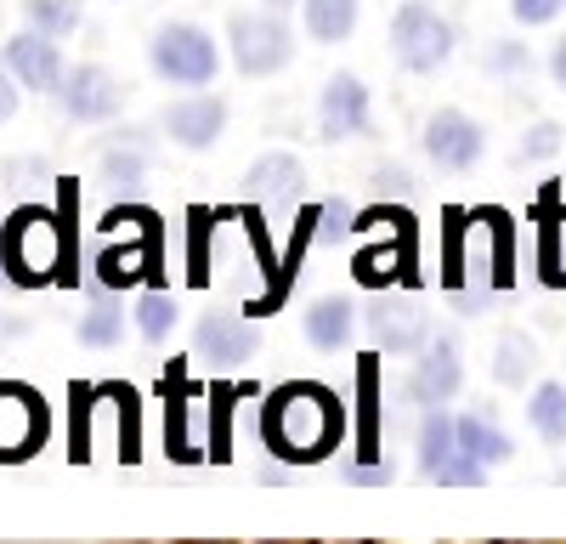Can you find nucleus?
Listing matches in <instances>:
<instances>
[{"mask_svg": "<svg viewBox=\"0 0 566 544\" xmlns=\"http://www.w3.org/2000/svg\"><path fill=\"white\" fill-rule=\"evenodd\" d=\"M340 482H346V488H391L397 471L380 465V460H357V453H352V460L340 465Z\"/></svg>", "mask_w": 566, "mask_h": 544, "instance_id": "obj_36", "label": "nucleus"}, {"mask_svg": "<svg viewBox=\"0 0 566 544\" xmlns=\"http://www.w3.org/2000/svg\"><path fill=\"white\" fill-rule=\"evenodd\" d=\"M148 69L165 85H210L216 69H221L216 34L199 29V23H159L154 40H148Z\"/></svg>", "mask_w": 566, "mask_h": 544, "instance_id": "obj_6", "label": "nucleus"}, {"mask_svg": "<svg viewBox=\"0 0 566 544\" xmlns=\"http://www.w3.org/2000/svg\"><path fill=\"white\" fill-rule=\"evenodd\" d=\"M306 193V165L295 154H261L250 165V199L261 210H290Z\"/></svg>", "mask_w": 566, "mask_h": 544, "instance_id": "obj_17", "label": "nucleus"}, {"mask_svg": "<svg viewBox=\"0 0 566 544\" xmlns=\"http://www.w3.org/2000/svg\"><path fill=\"white\" fill-rule=\"evenodd\" d=\"M527 69H533L527 40H499V45H488V74L510 80V74H527Z\"/></svg>", "mask_w": 566, "mask_h": 544, "instance_id": "obj_35", "label": "nucleus"}, {"mask_svg": "<svg viewBox=\"0 0 566 544\" xmlns=\"http://www.w3.org/2000/svg\"><path fill=\"white\" fill-rule=\"evenodd\" d=\"M193 352L216 363V369H244L261 352V329H255V317H239V312H205L193 329Z\"/></svg>", "mask_w": 566, "mask_h": 544, "instance_id": "obj_16", "label": "nucleus"}, {"mask_svg": "<svg viewBox=\"0 0 566 544\" xmlns=\"http://www.w3.org/2000/svg\"><path fill=\"white\" fill-rule=\"evenodd\" d=\"M352 233H357L352 205H346V199H323V205H317V250H340Z\"/></svg>", "mask_w": 566, "mask_h": 544, "instance_id": "obj_30", "label": "nucleus"}, {"mask_svg": "<svg viewBox=\"0 0 566 544\" xmlns=\"http://www.w3.org/2000/svg\"><path fill=\"white\" fill-rule=\"evenodd\" d=\"M159 130L170 136L176 148L205 154V148L221 143V130H227V97H216V91H193V97H176V103L159 114Z\"/></svg>", "mask_w": 566, "mask_h": 544, "instance_id": "obj_15", "label": "nucleus"}, {"mask_svg": "<svg viewBox=\"0 0 566 544\" xmlns=\"http://www.w3.org/2000/svg\"><path fill=\"white\" fill-rule=\"evenodd\" d=\"M459 448L470 453V460H482L488 471L515 460V442L504 437V426L493 415H482V408H476V415H459Z\"/></svg>", "mask_w": 566, "mask_h": 544, "instance_id": "obj_20", "label": "nucleus"}, {"mask_svg": "<svg viewBox=\"0 0 566 544\" xmlns=\"http://www.w3.org/2000/svg\"><path fill=\"white\" fill-rule=\"evenodd\" d=\"M52 408L29 380H0V465H23L45 448Z\"/></svg>", "mask_w": 566, "mask_h": 544, "instance_id": "obj_8", "label": "nucleus"}, {"mask_svg": "<svg viewBox=\"0 0 566 544\" xmlns=\"http://www.w3.org/2000/svg\"><path fill=\"white\" fill-rule=\"evenodd\" d=\"M255 426H261L266 453L306 471L346 442V402L317 380H283V386L266 391Z\"/></svg>", "mask_w": 566, "mask_h": 544, "instance_id": "obj_1", "label": "nucleus"}, {"mask_svg": "<svg viewBox=\"0 0 566 544\" xmlns=\"http://www.w3.org/2000/svg\"><path fill=\"white\" fill-rule=\"evenodd\" d=\"M130 324H136V335L148 346H165L170 329H176V295L165 284H148L136 295V306H130Z\"/></svg>", "mask_w": 566, "mask_h": 544, "instance_id": "obj_25", "label": "nucleus"}, {"mask_svg": "<svg viewBox=\"0 0 566 544\" xmlns=\"http://www.w3.org/2000/svg\"><path fill=\"white\" fill-rule=\"evenodd\" d=\"M566 12V0H510V18L522 23V29H544Z\"/></svg>", "mask_w": 566, "mask_h": 544, "instance_id": "obj_37", "label": "nucleus"}, {"mask_svg": "<svg viewBox=\"0 0 566 544\" xmlns=\"http://www.w3.org/2000/svg\"><path fill=\"white\" fill-rule=\"evenodd\" d=\"M301 12H306V34L317 45H340V40H352V29L363 18V0H301Z\"/></svg>", "mask_w": 566, "mask_h": 544, "instance_id": "obj_22", "label": "nucleus"}, {"mask_svg": "<svg viewBox=\"0 0 566 544\" xmlns=\"http://www.w3.org/2000/svg\"><path fill=\"white\" fill-rule=\"evenodd\" d=\"M108 233H125L114 244H103L91 255V279H103L114 295L136 290V284H159L165 272V227L148 205H114L108 210Z\"/></svg>", "mask_w": 566, "mask_h": 544, "instance_id": "obj_3", "label": "nucleus"}, {"mask_svg": "<svg viewBox=\"0 0 566 544\" xmlns=\"http://www.w3.org/2000/svg\"><path fill=\"white\" fill-rule=\"evenodd\" d=\"M560 148V125L555 119H538V125H527V136L515 143V165H538V159H549Z\"/></svg>", "mask_w": 566, "mask_h": 544, "instance_id": "obj_32", "label": "nucleus"}, {"mask_svg": "<svg viewBox=\"0 0 566 544\" xmlns=\"http://www.w3.org/2000/svg\"><path fill=\"white\" fill-rule=\"evenodd\" d=\"M119 341H125V306H119L114 295L91 301V312H80V346L108 352V346H119Z\"/></svg>", "mask_w": 566, "mask_h": 544, "instance_id": "obj_27", "label": "nucleus"}, {"mask_svg": "<svg viewBox=\"0 0 566 544\" xmlns=\"http://www.w3.org/2000/svg\"><path fill=\"white\" fill-rule=\"evenodd\" d=\"M431 482H437V488H482V482H488V465H482V460H470V453L459 448L453 460H442V465H437V477H431Z\"/></svg>", "mask_w": 566, "mask_h": 544, "instance_id": "obj_33", "label": "nucleus"}, {"mask_svg": "<svg viewBox=\"0 0 566 544\" xmlns=\"http://www.w3.org/2000/svg\"><path fill=\"white\" fill-rule=\"evenodd\" d=\"M103 181H108V193H130L148 181V154H142V136H125L119 148L103 154Z\"/></svg>", "mask_w": 566, "mask_h": 544, "instance_id": "obj_28", "label": "nucleus"}, {"mask_svg": "<svg viewBox=\"0 0 566 544\" xmlns=\"http://www.w3.org/2000/svg\"><path fill=\"white\" fill-rule=\"evenodd\" d=\"M368 188L380 193V199H391V193H397V199H413V181H408L402 165H380V170L368 176Z\"/></svg>", "mask_w": 566, "mask_h": 544, "instance_id": "obj_38", "label": "nucleus"}, {"mask_svg": "<svg viewBox=\"0 0 566 544\" xmlns=\"http://www.w3.org/2000/svg\"><path fill=\"white\" fill-rule=\"evenodd\" d=\"M317 136L323 143H346V136H374V103H368V85L340 69L328 74L323 97H317Z\"/></svg>", "mask_w": 566, "mask_h": 544, "instance_id": "obj_12", "label": "nucleus"}, {"mask_svg": "<svg viewBox=\"0 0 566 544\" xmlns=\"http://www.w3.org/2000/svg\"><path fill=\"white\" fill-rule=\"evenodd\" d=\"M419 143H424V159L437 170H476L482 154H488V125L470 119L464 108H437L424 119Z\"/></svg>", "mask_w": 566, "mask_h": 544, "instance_id": "obj_9", "label": "nucleus"}, {"mask_svg": "<svg viewBox=\"0 0 566 544\" xmlns=\"http://www.w3.org/2000/svg\"><path fill=\"white\" fill-rule=\"evenodd\" d=\"M187 221H193V227H187V266H193V284H210V233L221 227V216L193 210Z\"/></svg>", "mask_w": 566, "mask_h": 544, "instance_id": "obj_31", "label": "nucleus"}, {"mask_svg": "<svg viewBox=\"0 0 566 544\" xmlns=\"http://www.w3.org/2000/svg\"><path fill=\"white\" fill-rule=\"evenodd\" d=\"M459 453V420L448 415V408H424L419 420V477L431 482L442 460H453Z\"/></svg>", "mask_w": 566, "mask_h": 544, "instance_id": "obj_23", "label": "nucleus"}, {"mask_svg": "<svg viewBox=\"0 0 566 544\" xmlns=\"http://www.w3.org/2000/svg\"><path fill=\"white\" fill-rule=\"evenodd\" d=\"M533 369H538V341L527 329H504L499 346H493V380L504 391H522L533 380Z\"/></svg>", "mask_w": 566, "mask_h": 544, "instance_id": "obj_21", "label": "nucleus"}, {"mask_svg": "<svg viewBox=\"0 0 566 544\" xmlns=\"http://www.w3.org/2000/svg\"><path fill=\"white\" fill-rule=\"evenodd\" d=\"M45 181H52V165L45 159H7V188L18 193V205H29V188L40 193Z\"/></svg>", "mask_w": 566, "mask_h": 544, "instance_id": "obj_34", "label": "nucleus"}, {"mask_svg": "<svg viewBox=\"0 0 566 544\" xmlns=\"http://www.w3.org/2000/svg\"><path fill=\"white\" fill-rule=\"evenodd\" d=\"M18 91H23V85H18V74L7 69V57H0V125H7V119L18 114Z\"/></svg>", "mask_w": 566, "mask_h": 544, "instance_id": "obj_39", "label": "nucleus"}, {"mask_svg": "<svg viewBox=\"0 0 566 544\" xmlns=\"http://www.w3.org/2000/svg\"><path fill=\"white\" fill-rule=\"evenodd\" d=\"M380 357H357V460H380Z\"/></svg>", "mask_w": 566, "mask_h": 544, "instance_id": "obj_18", "label": "nucleus"}, {"mask_svg": "<svg viewBox=\"0 0 566 544\" xmlns=\"http://www.w3.org/2000/svg\"><path fill=\"white\" fill-rule=\"evenodd\" d=\"M549 80H555V85L566 91V34L555 40V52H549Z\"/></svg>", "mask_w": 566, "mask_h": 544, "instance_id": "obj_40", "label": "nucleus"}, {"mask_svg": "<svg viewBox=\"0 0 566 544\" xmlns=\"http://www.w3.org/2000/svg\"><path fill=\"white\" fill-rule=\"evenodd\" d=\"M165 453L176 465H199V460L216 453V442H210V397L193 391L181 363L165 369Z\"/></svg>", "mask_w": 566, "mask_h": 544, "instance_id": "obj_4", "label": "nucleus"}, {"mask_svg": "<svg viewBox=\"0 0 566 544\" xmlns=\"http://www.w3.org/2000/svg\"><path fill=\"white\" fill-rule=\"evenodd\" d=\"M18 7H23V23L29 29H45V34H74L80 29V18H85V7H80V0H18Z\"/></svg>", "mask_w": 566, "mask_h": 544, "instance_id": "obj_29", "label": "nucleus"}, {"mask_svg": "<svg viewBox=\"0 0 566 544\" xmlns=\"http://www.w3.org/2000/svg\"><path fill=\"white\" fill-rule=\"evenodd\" d=\"M0 57H7V69L18 74V85H23V91H40V97H57V85H63V74H69L57 34H45V29H18Z\"/></svg>", "mask_w": 566, "mask_h": 544, "instance_id": "obj_14", "label": "nucleus"}, {"mask_svg": "<svg viewBox=\"0 0 566 544\" xmlns=\"http://www.w3.org/2000/svg\"><path fill=\"white\" fill-rule=\"evenodd\" d=\"M57 103L74 125H108L125 108V80L103 63H74L57 85Z\"/></svg>", "mask_w": 566, "mask_h": 544, "instance_id": "obj_10", "label": "nucleus"}, {"mask_svg": "<svg viewBox=\"0 0 566 544\" xmlns=\"http://www.w3.org/2000/svg\"><path fill=\"white\" fill-rule=\"evenodd\" d=\"M363 324H368L374 346L397 352V357H408V352H419L424 341H431V317L419 312V301L391 295V290H374V301L363 306Z\"/></svg>", "mask_w": 566, "mask_h": 544, "instance_id": "obj_13", "label": "nucleus"}, {"mask_svg": "<svg viewBox=\"0 0 566 544\" xmlns=\"http://www.w3.org/2000/svg\"><path fill=\"white\" fill-rule=\"evenodd\" d=\"M0 272L12 290H45V284H80L74 266V233L57 210L40 199L18 205L0 221Z\"/></svg>", "mask_w": 566, "mask_h": 544, "instance_id": "obj_2", "label": "nucleus"}, {"mask_svg": "<svg viewBox=\"0 0 566 544\" xmlns=\"http://www.w3.org/2000/svg\"><path fill=\"white\" fill-rule=\"evenodd\" d=\"M266 7H272V12H290V7H295V0H266Z\"/></svg>", "mask_w": 566, "mask_h": 544, "instance_id": "obj_41", "label": "nucleus"}, {"mask_svg": "<svg viewBox=\"0 0 566 544\" xmlns=\"http://www.w3.org/2000/svg\"><path fill=\"white\" fill-rule=\"evenodd\" d=\"M538 272H544V284L566 290V210L555 199H544L538 210Z\"/></svg>", "mask_w": 566, "mask_h": 544, "instance_id": "obj_24", "label": "nucleus"}, {"mask_svg": "<svg viewBox=\"0 0 566 544\" xmlns=\"http://www.w3.org/2000/svg\"><path fill=\"white\" fill-rule=\"evenodd\" d=\"M453 45H459V34H453V23L437 7H424V0L397 7V18H391V57L408 74H437L453 57Z\"/></svg>", "mask_w": 566, "mask_h": 544, "instance_id": "obj_7", "label": "nucleus"}, {"mask_svg": "<svg viewBox=\"0 0 566 544\" xmlns=\"http://www.w3.org/2000/svg\"><path fill=\"white\" fill-rule=\"evenodd\" d=\"M357 312H363V306H352V295H323V301H312V306H306V341H312L317 352H346V346H352V329H357Z\"/></svg>", "mask_w": 566, "mask_h": 544, "instance_id": "obj_19", "label": "nucleus"}, {"mask_svg": "<svg viewBox=\"0 0 566 544\" xmlns=\"http://www.w3.org/2000/svg\"><path fill=\"white\" fill-rule=\"evenodd\" d=\"M227 52L239 63L244 80H266L277 69H290L295 57V34L283 23V12L261 7V12H232L227 18Z\"/></svg>", "mask_w": 566, "mask_h": 544, "instance_id": "obj_5", "label": "nucleus"}, {"mask_svg": "<svg viewBox=\"0 0 566 544\" xmlns=\"http://www.w3.org/2000/svg\"><path fill=\"white\" fill-rule=\"evenodd\" d=\"M464 386V346L459 335H431L413 357V375H408V397L419 408H448Z\"/></svg>", "mask_w": 566, "mask_h": 544, "instance_id": "obj_11", "label": "nucleus"}, {"mask_svg": "<svg viewBox=\"0 0 566 544\" xmlns=\"http://www.w3.org/2000/svg\"><path fill=\"white\" fill-rule=\"evenodd\" d=\"M527 426L544 442H566V380H538L527 397Z\"/></svg>", "mask_w": 566, "mask_h": 544, "instance_id": "obj_26", "label": "nucleus"}]
</instances>
